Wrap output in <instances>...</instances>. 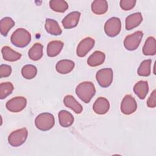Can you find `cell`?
I'll return each mask as SVG.
<instances>
[{"mask_svg": "<svg viewBox=\"0 0 156 156\" xmlns=\"http://www.w3.org/2000/svg\"><path fill=\"white\" fill-rule=\"evenodd\" d=\"M76 93L83 102L89 103L96 93V89L91 82H83L76 88Z\"/></svg>", "mask_w": 156, "mask_h": 156, "instance_id": "1", "label": "cell"}, {"mask_svg": "<svg viewBox=\"0 0 156 156\" xmlns=\"http://www.w3.org/2000/svg\"><path fill=\"white\" fill-rule=\"evenodd\" d=\"M10 41L16 47L24 48L30 42L31 35L26 29L18 28L12 34Z\"/></svg>", "mask_w": 156, "mask_h": 156, "instance_id": "2", "label": "cell"}, {"mask_svg": "<svg viewBox=\"0 0 156 156\" xmlns=\"http://www.w3.org/2000/svg\"><path fill=\"white\" fill-rule=\"evenodd\" d=\"M35 124L37 128L40 130H49L51 129L55 124L54 116L52 114L47 112L40 113L36 117Z\"/></svg>", "mask_w": 156, "mask_h": 156, "instance_id": "3", "label": "cell"}, {"mask_svg": "<svg viewBox=\"0 0 156 156\" xmlns=\"http://www.w3.org/2000/svg\"><path fill=\"white\" fill-rule=\"evenodd\" d=\"M27 135L28 131L25 127L14 130L9 135V143L13 147H18L26 141Z\"/></svg>", "mask_w": 156, "mask_h": 156, "instance_id": "4", "label": "cell"}, {"mask_svg": "<svg viewBox=\"0 0 156 156\" xmlns=\"http://www.w3.org/2000/svg\"><path fill=\"white\" fill-rule=\"evenodd\" d=\"M113 73L112 68H105L99 70L96 74V79L99 85L102 88L109 87L113 81Z\"/></svg>", "mask_w": 156, "mask_h": 156, "instance_id": "5", "label": "cell"}, {"mask_svg": "<svg viewBox=\"0 0 156 156\" xmlns=\"http://www.w3.org/2000/svg\"><path fill=\"white\" fill-rule=\"evenodd\" d=\"M121 29V23L119 18L112 17L104 24V31L107 35L114 37L118 35Z\"/></svg>", "mask_w": 156, "mask_h": 156, "instance_id": "6", "label": "cell"}, {"mask_svg": "<svg viewBox=\"0 0 156 156\" xmlns=\"http://www.w3.org/2000/svg\"><path fill=\"white\" fill-rule=\"evenodd\" d=\"M143 36V32L139 30L126 37L124 40V45L126 49L129 51L136 49L141 41Z\"/></svg>", "mask_w": 156, "mask_h": 156, "instance_id": "7", "label": "cell"}, {"mask_svg": "<svg viewBox=\"0 0 156 156\" xmlns=\"http://www.w3.org/2000/svg\"><path fill=\"white\" fill-rule=\"evenodd\" d=\"M27 99L23 96H16L6 103V108L10 112L17 113L22 111L26 106Z\"/></svg>", "mask_w": 156, "mask_h": 156, "instance_id": "8", "label": "cell"}, {"mask_svg": "<svg viewBox=\"0 0 156 156\" xmlns=\"http://www.w3.org/2000/svg\"><path fill=\"white\" fill-rule=\"evenodd\" d=\"M137 108V104L135 98L130 94L126 95L121 104V111L124 115H130Z\"/></svg>", "mask_w": 156, "mask_h": 156, "instance_id": "9", "label": "cell"}, {"mask_svg": "<svg viewBox=\"0 0 156 156\" xmlns=\"http://www.w3.org/2000/svg\"><path fill=\"white\" fill-rule=\"evenodd\" d=\"M94 40L91 37H86L81 40L77 47V55L80 57H85L94 47Z\"/></svg>", "mask_w": 156, "mask_h": 156, "instance_id": "10", "label": "cell"}, {"mask_svg": "<svg viewBox=\"0 0 156 156\" xmlns=\"http://www.w3.org/2000/svg\"><path fill=\"white\" fill-rule=\"evenodd\" d=\"M80 15V13L77 11L72 12L67 15L62 21L64 28L71 29L76 27L78 24Z\"/></svg>", "mask_w": 156, "mask_h": 156, "instance_id": "11", "label": "cell"}, {"mask_svg": "<svg viewBox=\"0 0 156 156\" xmlns=\"http://www.w3.org/2000/svg\"><path fill=\"white\" fill-rule=\"evenodd\" d=\"M110 108L109 101L104 97H99L93 105V111L98 115L105 114Z\"/></svg>", "mask_w": 156, "mask_h": 156, "instance_id": "12", "label": "cell"}, {"mask_svg": "<svg viewBox=\"0 0 156 156\" xmlns=\"http://www.w3.org/2000/svg\"><path fill=\"white\" fill-rule=\"evenodd\" d=\"M143 21V16L140 12L129 15L126 18V29L132 30L138 26Z\"/></svg>", "mask_w": 156, "mask_h": 156, "instance_id": "13", "label": "cell"}, {"mask_svg": "<svg viewBox=\"0 0 156 156\" xmlns=\"http://www.w3.org/2000/svg\"><path fill=\"white\" fill-rule=\"evenodd\" d=\"M74 66L75 63L73 61L64 59L61 60L57 63L55 65V69L58 73L62 74H66L72 71L74 68Z\"/></svg>", "mask_w": 156, "mask_h": 156, "instance_id": "14", "label": "cell"}, {"mask_svg": "<svg viewBox=\"0 0 156 156\" xmlns=\"http://www.w3.org/2000/svg\"><path fill=\"white\" fill-rule=\"evenodd\" d=\"M64 43L60 40H53L50 41L47 46V54L50 57L58 55L61 52Z\"/></svg>", "mask_w": 156, "mask_h": 156, "instance_id": "15", "label": "cell"}, {"mask_svg": "<svg viewBox=\"0 0 156 156\" xmlns=\"http://www.w3.org/2000/svg\"><path fill=\"white\" fill-rule=\"evenodd\" d=\"M105 59V54L100 51H94L88 58L87 63L90 66L95 67L102 65Z\"/></svg>", "mask_w": 156, "mask_h": 156, "instance_id": "16", "label": "cell"}, {"mask_svg": "<svg viewBox=\"0 0 156 156\" xmlns=\"http://www.w3.org/2000/svg\"><path fill=\"white\" fill-rule=\"evenodd\" d=\"M133 91L140 99H144L149 91L147 82L145 80L138 81L133 87Z\"/></svg>", "mask_w": 156, "mask_h": 156, "instance_id": "17", "label": "cell"}, {"mask_svg": "<svg viewBox=\"0 0 156 156\" xmlns=\"http://www.w3.org/2000/svg\"><path fill=\"white\" fill-rule=\"evenodd\" d=\"M44 27L46 32L52 35H59L62 32V30L57 21L52 19H46Z\"/></svg>", "mask_w": 156, "mask_h": 156, "instance_id": "18", "label": "cell"}, {"mask_svg": "<svg viewBox=\"0 0 156 156\" xmlns=\"http://www.w3.org/2000/svg\"><path fill=\"white\" fill-rule=\"evenodd\" d=\"M1 53L3 58L9 62H15L20 60L21 57V54L20 53L15 51L8 46L2 47Z\"/></svg>", "mask_w": 156, "mask_h": 156, "instance_id": "19", "label": "cell"}, {"mask_svg": "<svg viewBox=\"0 0 156 156\" xmlns=\"http://www.w3.org/2000/svg\"><path fill=\"white\" fill-rule=\"evenodd\" d=\"M63 103L66 107L71 108L77 114H80L83 110L82 105L72 95H66L63 99Z\"/></svg>", "mask_w": 156, "mask_h": 156, "instance_id": "20", "label": "cell"}, {"mask_svg": "<svg viewBox=\"0 0 156 156\" xmlns=\"http://www.w3.org/2000/svg\"><path fill=\"white\" fill-rule=\"evenodd\" d=\"M59 123L63 127H68L74 122V117L73 115L65 110H60L58 114Z\"/></svg>", "mask_w": 156, "mask_h": 156, "instance_id": "21", "label": "cell"}, {"mask_svg": "<svg viewBox=\"0 0 156 156\" xmlns=\"http://www.w3.org/2000/svg\"><path fill=\"white\" fill-rule=\"evenodd\" d=\"M92 12L96 15H103L107 12L108 3L105 0H95L91 3Z\"/></svg>", "mask_w": 156, "mask_h": 156, "instance_id": "22", "label": "cell"}, {"mask_svg": "<svg viewBox=\"0 0 156 156\" xmlns=\"http://www.w3.org/2000/svg\"><path fill=\"white\" fill-rule=\"evenodd\" d=\"M43 45L41 43H35L29 50L28 55L29 58L34 61L40 60L43 56Z\"/></svg>", "mask_w": 156, "mask_h": 156, "instance_id": "23", "label": "cell"}, {"mask_svg": "<svg viewBox=\"0 0 156 156\" xmlns=\"http://www.w3.org/2000/svg\"><path fill=\"white\" fill-rule=\"evenodd\" d=\"M143 53L145 55H154L156 53L155 39L154 37H149L143 47Z\"/></svg>", "mask_w": 156, "mask_h": 156, "instance_id": "24", "label": "cell"}, {"mask_svg": "<svg viewBox=\"0 0 156 156\" xmlns=\"http://www.w3.org/2000/svg\"><path fill=\"white\" fill-rule=\"evenodd\" d=\"M15 26V21L12 18L5 17L1 20L0 30L2 35L6 37L9 31Z\"/></svg>", "mask_w": 156, "mask_h": 156, "instance_id": "25", "label": "cell"}, {"mask_svg": "<svg viewBox=\"0 0 156 156\" xmlns=\"http://www.w3.org/2000/svg\"><path fill=\"white\" fill-rule=\"evenodd\" d=\"M49 6L53 11L59 13H63L68 9V3L63 0H51Z\"/></svg>", "mask_w": 156, "mask_h": 156, "instance_id": "26", "label": "cell"}, {"mask_svg": "<svg viewBox=\"0 0 156 156\" xmlns=\"http://www.w3.org/2000/svg\"><path fill=\"white\" fill-rule=\"evenodd\" d=\"M21 74L25 79H32L36 76L37 74V68L33 65H26L21 69Z\"/></svg>", "mask_w": 156, "mask_h": 156, "instance_id": "27", "label": "cell"}, {"mask_svg": "<svg viewBox=\"0 0 156 156\" xmlns=\"http://www.w3.org/2000/svg\"><path fill=\"white\" fill-rule=\"evenodd\" d=\"M152 60L151 59H147L143 60L140 66L138 68L137 73L139 76L143 77H147L151 74V65Z\"/></svg>", "mask_w": 156, "mask_h": 156, "instance_id": "28", "label": "cell"}, {"mask_svg": "<svg viewBox=\"0 0 156 156\" xmlns=\"http://www.w3.org/2000/svg\"><path fill=\"white\" fill-rule=\"evenodd\" d=\"M13 85L11 82H2L0 84V99H3L10 95L13 90Z\"/></svg>", "mask_w": 156, "mask_h": 156, "instance_id": "29", "label": "cell"}, {"mask_svg": "<svg viewBox=\"0 0 156 156\" xmlns=\"http://www.w3.org/2000/svg\"><path fill=\"white\" fill-rule=\"evenodd\" d=\"M135 0H121L119 2L120 7L124 10H131L135 7Z\"/></svg>", "mask_w": 156, "mask_h": 156, "instance_id": "30", "label": "cell"}, {"mask_svg": "<svg viewBox=\"0 0 156 156\" xmlns=\"http://www.w3.org/2000/svg\"><path fill=\"white\" fill-rule=\"evenodd\" d=\"M12 73V68L8 65L2 64L0 66V77H9Z\"/></svg>", "mask_w": 156, "mask_h": 156, "instance_id": "31", "label": "cell"}, {"mask_svg": "<svg viewBox=\"0 0 156 156\" xmlns=\"http://www.w3.org/2000/svg\"><path fill=\"white\" fill-rule=\"evenodd\" d=\"M156 91L155 90H153L151 94L147 101V105L149 108H155L156 106Z\"/></svg>", "mask_w": 156, "mask_h": 156, "instance_id": "32", "label": "cell"}]
</instances>
